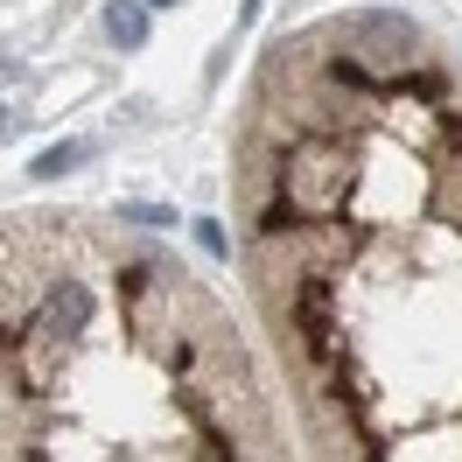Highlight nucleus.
<instances>
[{
  "label": "nucleus",
  "instance_id": "1",
  "mask_svg": "<svg viewBox=\"0 0 462 462\" xmlns=\"http://www.w3.org/2000/svg\"><path fill=\"white\" fill-rule=\"evenodd\" d=\"M350 35H357V42H365V50H372L378 63H400L406 50L420 42V35H413V22H406V14H385V7L357 14V22H350Z\"/></svg>",
  "mask_w": 462,
  "mask_h": 462
},
{
  "label": "nucleus",
  "instance_id": "2",
  "mask_svg": "<svg viewBox=\"0 0 462 462\" xmlns=\"http://www.w3.org/2000/svg\"><path fill=\"white\" fill-rule=\"evenodd\" d=\"M106 35H113L119 50H141L147 42V7L141 0H113V7H106Z\"/></svg>",
  "mask_w": 462,
  "mask_h": 462
},
{
  "label": "nucleus",
  "instance_id": "3",
  "mask_svg": "<svg viewBox=\"0 0 462 462\" xmlns=\"http://www.w3.org/2000/svg\"><path fill=\"white\" fill-rule=\"evenodd\" d=\"M78 162H85V147H78V141H63V147H50V154H35V169H29V175H42V182H57V175H70Z\"/></svg>",
  "mask_w": 462,
  "mask_h": 462
},
{
  "label": "nucleus",
  "instance_id": "4",
  "mask_svg": "<svg viewBox=\"0 0 462 462\" xmlns=\"http://www.w3.org/2000/svg\"><path fill=\"white\" fill-rule=\"evenodd\" d=\"M119 225H147L154 231V225H175V210L169 203H119Z\"/></svg>",
  "mask_w": 462,
  "mask_h": 462
},
{
  "label": "nucleus",
  "instance_id": "5",
  "mask_svg": "<svg viewBox=\"0 0 462 462\" xmlns=\"http://www.w3.org/2000/svg\"><path fill=\"white\" fill-rule=\"evenodd\" d=\"M197 245H203V253H217V260H225V253H231L225 225H210V217H203V225H197Z\"/></svg>",
  "mask_w": 462,
  "mask_h": 462
},
{
  "label": "nucleus",
  "instance_id": "6",
  "mask_svg": "<svg viewBox=\"0 0 462 462\" xmlns=\"http://www.w3.org/2000/svg\"><path fill=\"white\" fill-rule=\"evenodd\" d=\"M14 126H22V113H14V106H0V141H7Z\"/></svg>",
  "mask_w": 462,
  "mask_h": 462
},
{
  "label": "nucleus",
  "instance_id": "7",
  "mask_svg": "<svg viewBox=\"0 0 462 462\" xmlns=\"http://www.w3.org/2000/svg\"><path fill=\"white\" fill-rule=\"evenodd\" d=\"M147 7H175V0H147Z\"/></svg>",
  "mask_w": 462,
  "mask_h": 462
}]
</instances>
